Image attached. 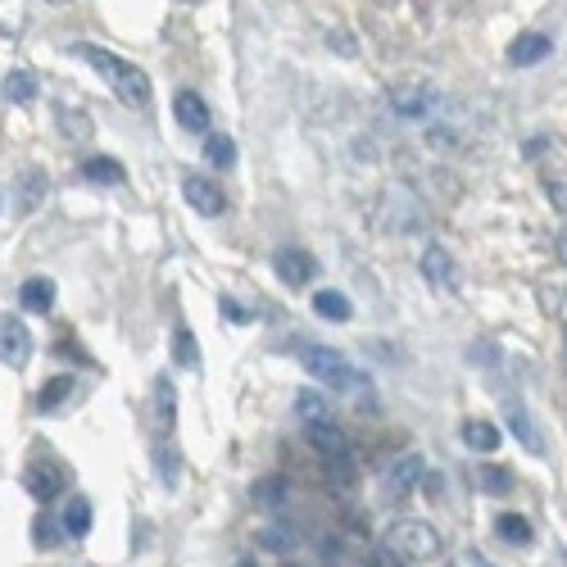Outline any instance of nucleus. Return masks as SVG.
<instances>
[{"label":"nucleus","mask_w":567,"mask_h":567,"mask_svg":"<svg viewBox=\"0 0 567 567\" xmlns=\"http://www.w3.org/2000/svg\"><path fill=\"white\" fill-rule=\"evenodd\" d=\"M73 50L87 59V64L109 82V87H114V96L123 100V105H137V109L150 105V78L137 69V64H132V59H118L114 50H105V46H73Z\"/></svg>","instance_id":"f257e3e1"},{"label":"nucleus","mask_w":567,"mask_h":567,"mask_svg":"<svg viewBox=\"0 0 567 567\" xmlns=\"http://www.w3.org/2000/svg\"><path fill=\"white\" fill-rule=\"evenodd\" d=\"M386 545L404 563H431V558H440V531L422 518H400L386 527Z\"/></svg>","instance_id":"f03ea898"},{"label":"nucleus","mask_w":567,"mask_h":567,"mask_svg":"<svg viewBox=\"0 0 567 567\" xmlns=\"http://www.w3.org/2000/svg\"><path fill=\"white\" fill-rule=\"evenodd\" d=\"M300 363L313 372V382L332 386V391H363V372L350 368V359H345L341 350H327V345H309V350H300Z\"/></svg>","instance_id":"7ed1b4c3"},{"label":"nucleus","mask_w":567,"mask_h":567,"mask_svg":"<svg viewBox=\"0 0 567 567\" xmlns=\"http://www.w3.org/2000/svg\"><path fill=\"white\" fill-rule=\"evenodd\" d=\"M32 359V332L19 313H0V363L5 368H28Z\"/></svg>","instance_id":"20e7f679"},{"label":"nucleus","mask_w":567,"mask_h":567,"mask_svg":"<svg viewBox=\"0 0 567 567\" xmlns=\"http://www.w3.org/2000/svg\"><path fill=\"white\" fill-rule=\"evenodd\" d=\"M422 472H427L422 454H400V459H391V468L382 472V495L386 499H409V490L422 481Z\"/></svg>","instance_id":"39448f33"},{"label":"nucleus","mask_w":567,"mask_h":567,"mask_svg":"<svg viewBox=\"0 0 567 567\" xmlns=\"http://www.w3.org/2000/svg\"><path fill=\"white\" fill-rule=\"evenodd\" d=\"M182 196H186V205L196 209V214H205V218H218L227 209V196H223V186L218 182H209V177H186L182 182Z\"/></svg>","instance_id":"423d86ee"},{"label":"nucleus","mask_w":567,"mask_h":567,"mask_svg":"<svg viewBox=\"0 0 567 567\" xmlns=\"http://www.w3.org/2000/svg\"><path fill=\"white\" fill-rule=\"evenodd\" d=\"M422 277H427L436 291H459V264L445 255V245H427V250H422Z\"/></svg>","instance_id":"0eeeda50"},{"label":"nucleus","mask_w":567,"mask_h":567,"mask_svg":"<svg viewBox=\"0 0 567 567\" xmlns=\"http://www.w3.org/2000/svg\"><path fill=\"white\" fill-rule=\"evenodd\" d=\"M304 436H309V445L323 454L327 463H332V459H345V454H350V440H345V431L336 427L332 418H327V422H304Z\"/></svg>","instance_id":"6e6552de"},{"label":"nucleus","mask_w":567,"mask_h":567,"mask_svg":"<svg viewBox=\"0 0 567 567\" xmlns=\"http://www.w3.org/2000/svg\"><path fill=\"white\" fill-rule=\"evenodd\" d=\"M23 486H28V495H37L41 504H50V499L59 495V486H64V477H59L55 463L46 459H32L28 468H23Z\"/></svg>","instance_id":"1a4fd4ad"},{"label":"nucleus","mask_w":567,"mask_h":567,"mask_svg":"<svg viewBox=\"0 0 567 567\" xmlns=\"http://www.w3.org/2000/svg\"><path fill=\"white\" fill-rule=\"evenodd\" d=\"M273 268L286 286H304L313 277V255H304L300 245H282V250L273 255Z\"/></svg>","instance_id":"9d476101"},{"label":"nucleus","mask_w":567,"mask_h":567,"mask_svg":"<svg viewBox=\"0 0 567 567\" xmlns=\"http://www.w3.org/2000/svg\"><path fill=\"white\" fill-rule=\"evenodd\" d=\"M173 114H177V123H182L186 132H205L209 137V109H205V100H200L196 91H182V96L173 100Z\"/></svg>","instance_id":"9b49d317"},{"label":"nucleus","mask_w":567,"mask_h":567,"mask_svg":"<svg viewBox=\"0 0 567 567\" xmlns=\"http://www.w3.org/2000/svg\"><path fill=\"white\" fill-rule=\"evenodd\" d=\"M549 50H554V41H549L545 32H522V37L509 46V59L518 64V69H527V64H540V59H549Z\"/></svg>","instance_id":"f8f14e48"},{"label":"nucleus","mask_w":567,"mask_h":567,"mask_svg":"<svg viewBox=\"0 0 567 567\" xmlns=\"http://www.w3.org/2000/svg\"><path fill=\"white\" fill-rule=\"evenodd\" d=\"M391 105L400 109L404 118H422L431 105H436V100H431V91H427V87H418V82H404V87H395V91H391Z\"/></svg>","instance_id":"ddd939ff"},{"label":"nucleus","mask_w":567,"mask_h":567,"mask_svg":"<svg viewBox=\"0 0 567 567\" xmlns=\"http://www.w3.org/2000/svg\"><path fill=\"white\" fill-rule=\"evenodd\" d=\"M463 445L477 450V454H495L499 450V427L495 422H481V418L463 422Z\"/></svg>","instance_id":"4468645a"},{"label":"nucleus","mask_w":567,"mask_h":567,"mask_svg":"<svg viewBox=\"0 0 567 567\" xmlns=\"http://www.w3.org/2000/svg\"><path fill=\"white\" fill-rule=\"evenodd\" d=\"M50 304H55V286H50L46 277H32V282H23V309L50 313Z\"/></svg>","instance_id":"2eb2a0df"},{"label":"nucleus","mask_w":567,"mask_h":567,"mask_svg":"<svg viewBox=\"0 0 567 567\" xmlns=\"http://www.w3.org/2000/svg\"><path fill=\"white\" fill-rule=\"evenodd\" d=\"M313 309L323 313L327 323H345L350 318V300L341 291H313Z\"/></svg>","instance_id":"dca6fc26"},{"label":"nucleus","mask_w":567,"mask_h":567,"mask_svg":"<svg viewBox=\"0 0 567 567\" xmlns=\"http://www.w3.org/2000/svg\"><path fill=\"white\" fill-rule=\"evenodd\" d=\"M14 196H19V209H23V214H32V209L41 205V196H46V177H41V173L19 177V186H14Z\"/></svg>","instance_id":"f3484780"},{"label":"nucleus","mask_w":567,"mask_h":567,"mask_svg":"<svg viewBox=\"0 0 567 567\" xmlns=\"http://www.w3.org/2000/svg\"><path fill=\"white\" fill-rule=\"evenodd\" d=\"M205 155H209V164H214V168H232L236 164L232 137H223V132H209V137H205Z\"/></svg>","instance_id":"a211bd4d"},{"label":"nucleus","mask_w":567,"mask_h":567,"mask_svg":"<svg viewBox=\"0 0 567 567\" xmlns=\"http://www.w3.org/2000/svg\"><path fill=\"white\" fill-rule=\"evenodd\" d=\"M5 96H10L14 105H28V100L37 96V78H32V73H23V69H14L10 78H5Z\"/></svg>","instance_id":"6ab92c4d"},{"label":"nucleus","mask_w":567,"mask_h":567,"mask_svg":"<svg viewBox=\"0 0 567 567\" xmlns=\"http://www.w3.org/2000/svg\"><path fill=\"white\" fill-rule=\"evenodd\" d=\"M259 545H264L268 554H291V549L300 545V536H295L291 527H268V531H259Z\"/></svg>","instance_id":"aec40b11"},{"label":"nucleus","mask_w":567,"mask_h":567,"mask_svg":"<svg viewBox=\"0 0 567 567\" xmlns=\"http://www.w3.org/2000/svg\"><path fill=\"white\" fill-rule=\"evenodd\" d=\"M87 177L91 182H109V186H118L123 182V168H118V159H109V155H96V159H87Z\"/></svg>","instance_id":"412c9836"},{"label":"nucleus","mask_w":567,"mask_h":567,"mask_svg":"<svg viewBox=\"0 0 567 567\" xmlns=\"http://www.w3.org/2000/svg\"><path fill=\"white\" fill-rule=\"evenodd\" d=\"M91 527V504L87 499H69V509H64V531L69 536H87Z\"/></svg>","instance_id":"4be33fe9"},{"label":"nucleus","mask_w":567,"mask_h":567,"mask_svg":"<svg viewBox=\"0 0 567 567\" xmlns=\"http://www.w3.org/2000/svg\"><path fill=\"white\" fill-rule=\"evenodd\" d=\"M499 536L509 540V545H527V540H531V522L522 518V513H504V518H499Z\"/></svg>","instance_id":"5701e85b"},{"label":"nucleus","mask_w":567,"mask_h":567,"mask_svg":"<svg viewBox=\"0 0 567 567\" xmlns=\"http://www.w3.org/2000/svg\"><path fill=\"white\" fill-rule=\"evenodd\" d=\"M295 413H300L304 422H327L332 413H327V400L313 391H300V400H295Z\"/></svg>","instance_id":"b1692460"},{"label":"nucleus","mask_w":567,"mask_h":567,"mask_svg":"<svg viewBox=\"0 0 567 567\" xmlns=\"http://www.w3.org/2000/svg\"><path fill=\"white\" fill-rule=\"evenodd\" d=\"M69 395H73V382H69V377H55V382H46V391L37 395V404L50 413V409H59V404L69 400Z\"/></svg>","instance_id":"393cba45"},{"label":"nucleus","mask_w":567,"mask_h":567,"mask_svg":"<svg viewBox=\"0 0 567 567\" xmlns=\"http://www.w3.org/2000/svg\"><path fill=\"white\" fill-rule=\"evenodd\" d=\"M286 499V481L282 477H268L255 486V504H264V509H273V504H282Z\"/></svg>","instance_id":"a878e982"},{"label":"nucleus","mask_w":567,"mask_h":567,"mask_svg":"<svg viewBox=\"0 0 567 567\" xmlns=\"http://www.w3.org/2000/svg\"><path fill=\"white\" fill-rule=\"evenodd\" d=\"M513 431H518V440H522V445H531V450H545V445H540V436H536V427H531V422L527 418H522V413L518 409H513Z\"/></svg>","instance_id":"bb28decb"},{"label":"nucleus","mask_w":567,"mask_h":567,"mask_svg":"<svg viewBox=\"0 0 567 567\" xmlns=\"http://www.w3.org/2000/svg\"><path fill=\"white\" fill-rule=\"evenodd\" d=\"M177 363H196V341H191V332H177Z\"/></svg>","instance_id":"cd10ccee"},{"label":"nucleus","mask_w":567,"mask_h":567,"mask_svg":"<svg viewBox=\"0 0 567 567\" xmlns=\"http://www.w3.org/2000/svg\"><path fill=\"white\" fill-rule=\"evenodd\" d=\"M37 545L41 549L55 545V522H50V518H37Z\"/></svg>","instance_id":"c85d7f7f"},{"label":"nucleus","mask_w":567,"mask_h":567,"mask_svg":"<svg viewBox=\"0 0 567 567\" xmlns=\"http://www.w3.org/2000/svg\"><path fill=\"white\" fill-rule=\"evenodd\" d=\"M155 459H159V477H164V481H173V477H177V463H173V459H177V454H168V450H159V454H155Z\"/></svg>","instance_id":"c756f323"},{"label":"nucleus","mask_w":567,"mask_h":567,"mask_svg":"<svg viewBox=\"0 0 567 567\" xmlns=\"http://www.w3.org/2000/svg\"><path fill=\"white\" fill-rule=\"evenodd\" d=\"M223 313H227V323H250V313H245L241 304H232V300H223Z\"/></svg>","instance_id":"7c9ffc66"},{"label":"nucleus","mask_w":567,"mask_h":567,"mask_svg":"<svg viewBox=\"0 0 567 567\" xmlns=\"http://www.w3.org/2000/svg\"><path fill=\"white\" fill-rule=\"evenodd\" d=\"M558 259H563V264H567V227H563V232H558Z\"/></svg>","instance_id":"2f4dec72"},{"label":"nucleus","mask_w":567,"mask_h":567,"mask_svg":"<svg viewBox=\"0 0 567 567\" xmlns=\"http://www.w3.org/2000/svg\"><path fill=\"white\" fill-rule=\"evenodd\" d=\"M186 5H196V0H186Z\"/></svg>","instance_id":"473e14b6"}]
</instances>
